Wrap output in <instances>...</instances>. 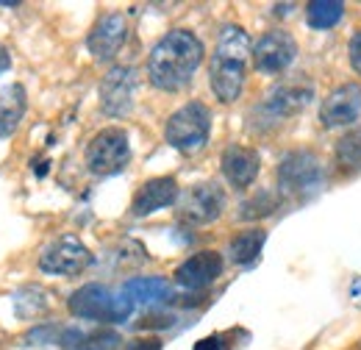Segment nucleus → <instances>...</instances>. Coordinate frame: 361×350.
Returning <instances> with one entry per match:
<instances>
[{"label": "nucleus", "instance_id": "obj_3", "mask_svg": "<svg viewBox=\"0 0 361 350\" xmlns=\"http://www.w3.org/2000/svg\"><path fill=\"white\" fill-rule=\"evenodd\" d=\"M67 308L78 320H92V322H126L134 311V303L120 292L114 295L103 284H87L75 289L67 301Z\"/></svg>", "mask_w": 361, "mask_h": 350}, {"label": "nucleus", "instance_id": "obj_14", "mask_svg": "<svg viewBox=\"0 0 361 350\" xmlns=\"http://www.w3.org/2000/svg\"><path fill=\"white\" fill-rule=\"evenodd\" d=\"M361 114V87L359 84H342L336 87L319 106V120L325 128H339L353 123Z\"/></svg>", "mask_w": 361, "mask_h": 350}, {"label": "nucleus", "instance_id": "obj_10", "mask_svg": "<svg viewBox=\"0 0 361 350\" xmlns=\"http://www.w3.org/2000/svg\"><path fill=\"white\" fill-rule=\"evenodd\" d=\"M278 183L283 192H312L322 183V164L314 153L295 150L278 164Z\"/></svg>", "mask_w": 361, "mask_h": 350}, {"label": "nucleus", "instance_id": "obj_12", "mask_svg": "<svg viewBox=\"0 0 361 350\" xmlns=\"http://www.w3.org/2000/svg\"><path fill=\"white\" fill-rule=\"evenodd\" d=\"M298 56V42L286 31H267L253 47V64L259 73H283Z\"/></svg>", "mask_w": 361, "mask_h": 350}, {"label": "nucleus", "instance_id": "obj_4", "mask_svg": "<svg viewBox=\"0 0 361 350\" xmlns=\"http://www.w3.org/2000/svg\"><path fill=\"white\" fill-rule=\"evenodd\" d=\"M209 133H212V111L197 100L180 106L176 114H170L164 126L167 145H173L178 153H186V156L203 150V145L209 142Z\"/></svg>", "mask_w": 361, "mask_h": 350}, {"label": "nucleus", "instance_id": "obj_29", "mask_svg": "<svg viewBox=\"0 0 361 350\" xmlns=\"http://www.w3.org/2000/svg\"><path fill=\"white\" fill-rule=\"evenodd\" d=\"M195 350H226V339L220 337V334H214V337H206V339H200Z\"/></svg>", "mask_w": 361, "mask_h": 350}, {"label": "nucleus", "instance_id": "obj_20", "mask_svg": "<svg viewBox=\"0 0 361 350\" xmlns=\"http://www.w3.org/2000/svg\"><path fill=\"white\" fill-rule=\"evenodd\" d=\"M264 242H267V231H262V228L242 231L228 242V259L233 264H253L259 259Z\"/></svg>", "mask_w": 361, "mask_h": 350}, {"label": "nucleus", "instance_id": "obj_26", "mask_svg": "<svg viewBox=\"0 0 361 350\" xmlns=\"http://www.w3.org/2000/svg\"><path fill=\"white\" fill-rule=\"evenodd\" d=\"M136 325L139 328H170L173 325V317H167V314H147Z\"/></svg>", "mask_w": 361, "mask_h": 350}, {"label": "nucleus", "instance_id": "obj_1", "mask_svg": "<svg viewBox=\"0 0 361 350\" xmlns=\"http://www.w3.org/2000/svg\"><path fill=\"white\" fill-rule=\"evenodd\" d=\"M200 64H203V42L192 31L176 28L153 44L147 56V78L161 92H178L189 87Z\"/></svg>", "mask_w": 361, "mask_h": 350}, {"label": "nucleus", "instance_id": "obj_21", "mask_svg": "<svg viewBox=\"0 0 361 350\" xmlns=\"http://www.w3.org/2000/svg\"><path fill=\"white\" fill-rule=\"evenodd\" d=\"M47 308H50V295L37 284L23 286V289L14 292V314L23 317V320H34V317L45 314Z\"/></svg>", "mask_w": 361, "mask_h": 350}, {"label": "nucleus", "instance_id": "obj_6", "mask_svg": "<svg viewBox=\"0 0 361 350\" xmlns=\"http://www.w3.org/2000/svg\"><path fill=\"white\" fill-rule=\"evenodd\" d=\"M94 262L90 248L75 234H61L50 239L39 253V270L47 275H78Z\"/></svg>", "mask_w": 361, "mask_h": 350}, {"label": "nucleus", "instance_id": "obj_13", "mask_svg": "<svg viewBox=\"0 0 361 350\" xmlns=\"http://www.w3.org/2000/svg\"><path fill=\"white\" fill-rule=\"evenodd\" d=\"M223 256L214 251H200L195 256H189L183 264H178L176 270V284L189 289V292H200L206 286H212L220 275H223Z\"/></svg>", "mask_w": 361, "mask_h": 350}, {"label": "nucleus", "instance_id": "obj_5", "mask_svg": "<svg viewBox=\"0 0 361 350\" xmlns=\"http://www.w3.org/2000/svg\"><path fill=\"white\" fill-rule=\"evenodd\" d=\"M128 162H131V145L123 128H103L87 145V167L92 175L100 178L117 175L128 167Z\"/></svg>", "mask_w": 361, "mask_h": 350}, {"label": "nucleus", "instance_id": "obj_18", "mask_svg": "<svg viewBox=\"0 0 361 350\" xmlns=\"http://www.w3.org/2000/svg\"><path fill=\"white\" fill-rule=\"evenodd\" d=\"M64 350H117L123 345L120 334L111 328H94V331H81V328H64L61 342Z\"/></svg>", "mask_w": 361, "mask_h": 350}, {"label": "nucleus", "instance_id": "obj_2", "mask_svg": "<svg viewBox=\"0 0 361 350\" xmlns=\"http://www.w3.org/2000/svg\"><path fill=\"white\" fill-rule=\"evenodd\" d=\"M247 64H250V37L239 25H226L220 31V40L212 56L209 78H212V92L217 100L233 103L247 78Z\"/></svg>", "mask_w": 361, "mask_h": 350}, {"label": "nucleus", "instance_id": "obj_22", "mask_svg": "<svg viewBox=\"0 0 361 350\" xmlns=\"http://www.w3.org/2000/svg\"><path fill=\"white\" fill-rule=\"evenodd\" d=\"M345 14V3L342 0H312L306 6V20L317 31H328L334 28Z\"/></svg>", "mask_w": 361, "mask_h": 350}, {"label": "nucleus", "instance_id": "obj_11", "mask_svg": "<svg viewBox=\"0 0 361 350\" xmlns=\"http://www.w3.org/2000/svg\"><path fill=\"white\" fill-rule=\"evenodd\" d=\"M128 40V23H126V14L120 11H111V14H103L94 28L87 37V47H90L92 59L94 61H111L120 47Z\"/></svg>", "mask_w": 361, "mask_h": 350}, {"label": "nucleus", "instance_id": "obj_16", "mask_svg": "<svg viewBox=\"0 0 361 350\" xmlns=\"http://www.w3.org/2000/svg\"><path fill=\"white\" fill-rule=\"evenodd\" d=\"M220 167H223V175L228 178L231 186L247 189V186L256 181L259 170H262V156H259V150H253V147L228 145L226 150H223Z\"/></svg>", "mask_w": 361, "mask_h": 350}, {"label": "nucleus", "instance_id": "obj_7", "mask_svg": "<svg viewBox=\"0 0 361 350\" xmlns=\"http://www.w3.org/2000/svg\"><path fill=\"white\" fill-rule=\"evenodd\" d=\"M312 97H314L312 84H281L250 111V120L259 117V123H264V126H278L281 120L303 111ZM259 123H256V128H259Z\"/></svg>", "mask_w": 361, "mask_h": 350}, {"label": "nucleus", "instance_id": "obj_15", "mask_svg": "<svg viewBox=\"0 0 361 350\" xmlns=\"http://www.w3.org/2000/svg\"><path fill=\"white\" fill-rule=\"evenodd\" d=\"M180 192H178V183L176 178L170 175H161V178H150L145 181L134 195V203H131V215L134 217H147L164 206H173L178 203Z\"/></svg>", "mask_w": 361, "mask_h": 350}, {"label": "nucleus", "instance_id": "obj_17", "mask_svg": "<svg viewBox=\"0 0 361 350\" xmlns=\"http://www.w3.org/2000/svg\"><path fill=\"white\" fill-rule=\"evenodd\" d=\"M123 295L134 306H159L173 301V286L161 275H145V278H131L123 284Z\"/></svg>", "mask_w": 361, "mask_h": 350}, {"label": "nucleus", "instance_id": "obj_24", "mask_svg": "<svg viewBox=\"0 0 361 350\" xmlns=\"http://www.w3.org/2000/svg\"><path fill=\"white\" fill-rule=\"evenodd\" d=\"M278 209V198L272 192H259L253 200H245L242 203V212L239 217L242 219H259V217H267Z\"/></svg>", "mask_w": 361, "mask_h": 350}, {"label": "nucleus", "instance_id": "obj_28", "mask_svg": "<svg viewBox=\"0 0 361 350\" xmlns=\"http://www.w3.org/2000/svg\"><path fill=\"white\" fill-rule=\"evenodd\" d=\"M350 64H353V70L361 76V31H356L353 40H350Z\"/></svg>", "mask_w": 361, "mask_h": 350}, {"label": "nucleus", "instance_id": "obj_25", "mask_svg": "<svg viewBox=\"0 0 361 350\" xmlns=\"http://www.w3.org/2000/svg\"><path fill=\"white\" fill-rule=\"evenodd\" d=\"M50 345V342H61V328H53V325H39V328H31L25 337H23V345Z\"/></svg>", "mask_w": 361, "mask_h": 350}, {"label": "nucleus", "instance_id": "obj_19", "mask_svg": "<svg viewBox=\"0 0 361 350\" xmlns=\"http://www.w3.org/2000/svg\"><path fill=\"white\" fill-rule=\"evenodd\" d=\"M25 111H28V95L23 84H8L6 89H0V139L11 136L20 128Z\"/></svg>", "mask_w": 361, "mask_h": 350}, {"label": "nucleus", "instance_id": "obj_30", "mask_svg": "<svg viewBox=\"0 0 361 350\" xmlns=\"http://www.w3.org/2000/svg\"><path fill=\"white\" fill-rule=\"evenodd\" d=\"M8 67H11V53H8V50L0 44V73H6Z\"/></svg>", "mask_w": 361, "mask_h": 350}, {"label": "nucleus", "instance_id": "obj_23", "mask_svg": "<svg viewBox=\"0 0 361 350\" xmlns=\"http://www.w3.org/2000/svg\"><path fill=\"white\" fill-rule=\"evenodd\" d=\"M336 162L345 170H361V128L348 131L336 142Z\"/></svg>", "mask_w": 361, "mask_h": 350}, {"label": "nucleus", "instance_id": "obj_27", "mask_svg": "<svg viewBox=\"0 0 361 350\" xmlns=\"http://www.w3.org/2000/svg\"><path fill=\"white\" fill-rule=\"evenodd\" d=\"M123 350H161V342H159L156 337H147V339H131V342H126V348Z\"/></svg>", "mask_w": 361, "mask_h": 350}, {"label": "nucleus", "instance_id": "obj_8", "mask_svg": "<svg viewBox=\"0 0 361 350\" xmlns=\"http://www.w3.org/2000/svg\"><path fill=\"white\" fill-rule=\"evenodd\" d=\"M226 192L214 181H203L189 186L178 198V217L189 225H209L223 215Z\"/></svg>", "mask_w": 361, "mask_h": 350}, {"label": "nucleus", "instance_id": "obj_9", "mask_svg": "<svg viewBox=\"0 0 361 350\" xmlns=\"http://www.w3.org/2000/svg\"><path fill=\"white\" fill-rule=\"evenodd\" d=\"M136 87H139V73L134 67H111L103 81H100V109L109 117H126L134 109Z\"/></svg>", "mask_w": 361, "mask_h": 350}]
</instances>
